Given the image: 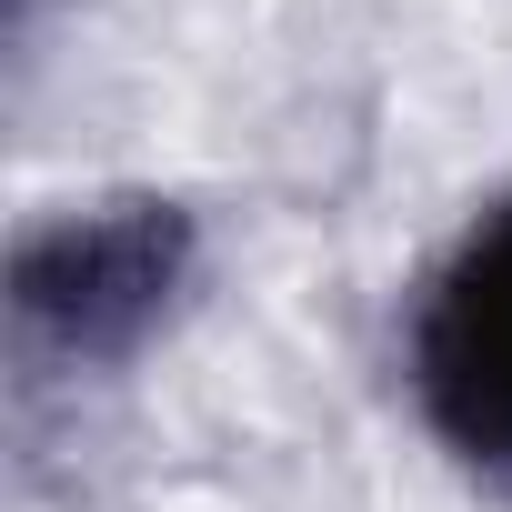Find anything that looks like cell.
Masks as SVG:
<instances>
[{
  "label": "cell",
  "mask_w": 512,
  "mask_h": 512,
  "mask_svg": "<svg viewBox=\"0 0 512 512\" xmlns=\"http://www.w3.org/2000/svg\"><path fill=\"white\" fill-rule=\"evenodd\" d=\"M191 282H201V221L181 201L141 191V201H91V211L31 221L11 241V282H0L21 402L141 362V342L191 302Z\"/></svg>",
  "instance_id": "6da1fadb"
},
{
  "label": "cell",
  "mask_w": 512,
  "mask_h": 512,
  "mask_svg": "<svg viewBox=\"0 0 512 512\" xmlns=\"http://www.w3.org/2000/svg\"><path fill=\"white\" fill-rule=\"evenodd\" d=\"M402 372H412V402H422L432 442L472 482L512 492V191L442 251V272L422 282Z\"/></svg>",
  "instance_id": "7a4b0ae2"
}]
</instances>
